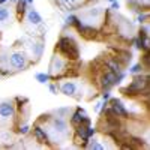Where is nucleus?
I'll return each instance as SVG.
<instances>
[{"label":"nucleus","mask_w":150,"mask_h":150,"mask_svg":"<svg viewBox=\"0 0 150 150\" xmlns=\"http://www.w3.org/2000/svg\"><path fill=\"white\" fill-rule=\"evenodd\" d=\"M17 117V105L14 101H0V123H9Z\"/></svg>","instance_id":"nucleus-7"},{"label":"nucleus","mask_w":150,"mask_h":150,"mask_svg":"<svg viewBox=\"0 0 150 150\" xmlns=\"http://www.w3.org/2000/svg\"><path fill=\"white\" fill-rule=\"evenodd\" d=\"M0 140H2L3 143H5V141H9V140H11V134H9V131L5 129V131L0 132Z\"/></svg>","instance_id":"nucleus-27"},{"label":"nucleus","mask_w":150,"mask_h":150,"mask_svg":"<svg viewBox=\"0 0 150 150\" xmlns=\"http://www.w3.org/2000/svg\"><path fill=\"white\" fill-rule=\"evenodd\" d=\"M108 2H110V3H111V2H116V0H108Z\"/></svg>","instance_id":"nucleus-34"},{"label":"nucleus","mask_w":150,"mask_h":150,"mask_svg":"<svg viewBox=\"0 0 150 150\" xmlns=\"http://www.w3.org/2000/svg\"><path fill=\"white\" fill-rule=\"evenodd\" d=\"M26 15H27V21L32 24V26H41L42 24V17H41V14L38 12L35 8H30V9H27V12H26Z\"/></svg>","instance_id":"nucleus-14"},{"label":"nucleus","mask_w":150,"mask_h":150,"mask_svg":"<svg viewBox=\"0 0 150 150\" xmlns=\"http://www.w3.org/2000/svg\"><path fill=\"white\" fill-rule=\"evenodd\" d=\"M149 18H150V14H149V11H140L138 12V15H137V23L140 24H146V23H149Z\"/></svg>","instance_id":"nucleus-18"},{"label":"nucleus","mask_w":150,"mask_h":150,"mask_svg":"<svg viewBox=\"0 0 150 150\" xmlns=\"http://www.w3.org/2000/svg\"><path fill=\"white\" fill-rule=\"evenodd\" d=\"M35 78H36L38 83H41V84H48L50 81H53L51 75H50L48 72H38V74L35 75Z\"/></svg>","instance_id":"nucleus-16"},{"label":"nucleus","mask_w":150,"mask_h":150,"mask_svg":"<svg viewBox=\"0 0 150 150\" xmlns=\"http://www.w3.org/2000/svg\"><path fill=\"white\" fill-rule=\"evenodd\" d=\"M144 66H143V63L140 62V63H135L134 66H131L129 68V74L131 75H137V74H141V72H144Z\"/></svg>","instance_id":"nucleus-20"},{"label":"nucleus","mask_w":150,"mask_h":150,"mask_svg":"<svg viewBox=\"0 0 150 150\" xmlns=\"http://www.w3.org/2000/svg\"><path fill=\"white\" fill-rule=\"evenodd\" d=\"M89 2H92V0H89Z\"/></svg>","instance_id":"nucleus-35"},{"label":"nucleus","mask_w":150,"mask_h":150,"mask_svg":"<svg viewBox=\"0 0 150 150\" xmlns=\"http://www.w3.org/2000/svg\"><path fill=\"white\" fill-rule=\"evenodd\" d=\"M9 2H11V3H17V2H18V0H9Z\"/></svg>","instance_id":"nucleus-33"},{"label":"nucleus","mask_w":150,"mask_h":150,"mask_svg":"<svg viewBox=\"0 0 150 150\" xmlns=\"http://www.w3.org/2000/svg\"><path fill=\"white\" fill-rule=\"evenodd\" d=\"M102 63H104V68H105L107 71L112 72V74H119V72L125 71L123 65L120 63V62H119V60H117L114 56H108V57H104V59H102ZM105 69H104V71H105Z\"/></svg>","instance_id":"nucleus-13"},{"label":"nucleus","mask_w":150,"mask_h":150,"mask_svg":"<svg viewBox=\"0 0 150 150\" xmlns=\"http://www.w3.org/2000/svg\"><path fill=\"white\" fill-rule=\"evenodd\" d=\"M26 2H27L29 5H32V3H33V0H26Z\"/></svg>","instance_id":"nucleus-32"},{"label":"nucleus","mask_w":150,"mask_h":150,"mask_svg":"<svg viewBox=\"0 0 150 150\" xmlns=\"http://www.w3.org/2000/svg\"><path fill=\"white\" fill-rule=\"evenodd\" d=\"M78 21V17L75 15V14H69V15H66L65 17V24L66 26H69V27H74V24Z\"/></svg>","instance_id":"nucleus-22"},{"label":"nucleus","mask_w":150,"mask_h":150,"mask_svg":"<svg viewBox=\"0 0 150 150\" xmlns=\"http://www.w3.org/2000/svg\"><path fill=\"white\" fill-rule=\"evenodd\" d=\"M74 29L77 30V33H80V36H83L84 39H96V38L101 35V30L90 26V24H86L84 21H81V18H78V21L74 24Z\"/></svg>","instance_id":"nucleus-8"},{"label":"nucleus","mask_w":150,"mask_h":150,"mask_svg":"<svg viewBox=\"0 0 150 150\" xmlns=\"http://www.w3.org/2000/svg\"><path fill=\"white\" fill-rule=\"evenodd\" d=\"M9 2V0H0V6H3L5 3H8Z\"/></svg>","instance_id":"nucleus-31"},{"label":"nucleus","mask_w":150,"mask_h":150,"mask_svg":"<svg viewBox=\"0 0 150 150\" xmlns=\"http://www.w3.org/2000/svg\"><path fill=\"white\" fill-rule=\"evenodd\" d=\"M72 65V62H69L68 59H65L62 54L54 53L50 62V75H51L53 81H59L60 78H66V75L69 72V68Z\"/></svg>","instance_id":"nucleus-4"},{"label":"nucleus","mask_w":150,"mask_h":150,"mask_svg":"<svg viewBox=\"0 0 150 150\" xmlns=\"http://www.w3.org/2000/svg\"><path fill=\"white\" fill-rule=\"evenodd\" d=\"M86 134H87V137H89V138H92V137H96V135H98V128L90 125V126L87 128V132H86Z\"/></svg>","instance_id":"nucleus-25"},{"label":"nucleus","mask_w":150,"mask_h":150,"mask_svg":"<svg viewBox=\"0 0 150 150\" xmlns=\"http://www.w3.org/2000/svg\"><path fill=\"white\" fill-rule=\"evenodd\" d=\"M149 81H150V75L149 74H137L132 77V81L120 89V92L128 96V98H141L149 96Z\"/></svg>","instance_id":"nucleus-2"},{"label":"nucleus","mask_w":150,"mask_h":150,"mask_svg":"<svg viewBox=\"0 0 150 150\" xmlns=\"http://www.w3.org/2000/svg\"><path fill=\"white\" fill-rule=\"evenodd\" d=\"M33 51H35V56L36 59H39L42 56V51H44V42H38V44H33Z\"/></svg>","instance_id":"nucleus-23"},{"label":"nucleus","mask_w":150,"mask_h":150,"mask_svg":"<svg viewBox=\"0 0 150 150\" xmlns=\"http://www.w3.org/2000/svg\"><path fill=\"white\" fill-rule=\"evenodd\" d=\"M8 65L11 66L12 72H20L27 69L29 66V56L21 51V50H15L8 56Z\"/></svg>","instance_id":"nucleus-5"},{"label":"nucleus","mask_w":150,"mask_h":150,"mask_svg":"<svg viewBox=\"0 0 150 150\" xmlns=\"http://www.w3.org/2000/svg\"><path fill=\"white\" fill-rule=\"evenodd\" d=\"M87 2H89V0H56V3L59 5V8L62 11H68V12L78 11Z\"/></svg>","instance_id":"nucleus-12"},{"label":"nucleus","mask_w":150,"mask_h":150,"mask_svg":"<svg viewBox=\"0 0 150 150\" xmlns=\"http://www.w3.org/2000/svg\"><path fill=\"white\" fill-rule=\"evenodd\" d=\"M29 9V3L26 0H18L15 3V11H17V17L18 18H23V15H26V12Z\"/></svg>","instance_id":"nucleus-15"},{"label":"nucleus","mask_w":150,"mask_h":150,"mask_svg":"<svg viewBox=\"0 0 150 150\" xmlns=\"http://www.w3.org/2000/svg\"><path fill=\"white\" fill-rule=\"evenodd\" d=\"M86 15H87V17H92V18H98V17L102 15V9H101V8L89 9V11H86Z\"/></svg>","instance_id":"nucleus-21"},{"label":"nucleus","mask_w":150,"mask_h":150,"mask_svg":"<svg viewBox=\"0 0 150 150\" xmlns=\"http://www.w3.org/2000/svg\"><path fill=\"white\" fill-rule=\"evenodd\" d=\"M101 105H102V101H98V102H96V104L93 105V108H95V111H96V112L99 111V108H101Z\"/></svg>","instance_id":"nucleus-30"},{"label":"nucleus","mask_w":150,"mask_h":150,"mask_svg":"<svg viewBox=\"0 0 150 150\" xmlns=\"http://www.w3.org/2000/svg\"><path fill=\"white\" fill-rule=\"evenodd\" d=\"M108 105H110V108H111L112 111H114V114H116L119 119L128 120V119L131 117L129 110L126 108V105H125L119 98H110V99H108Z\"/></svg>","instance_id":"nucleus-9"},{"label":"nucleus","mask_w":150,"mask_h":150,"mask_svg":"<svg viewBox=\"0 0 150 150\" xmlns=\"http://www.w3.org/2000/svg\"><path fill=\"white\" fill-rule=\"evenodd\" d=\"M47 125H45V129L48 132V137H50V143L51 146L54 144H59L63 140H66L68 137H71V125L66 122L65 117L62 116H50L47 114Z\"/></svg>","instance_id":"nucleus-1"},{"label":"nucleus","mask_w":150,"mask_h":150,"mask_svg":"<svg viewBox=\"0 0 150 150\" xmlns=\"http://www.w3.org/2000/svg\"><path fill=\"white\" fill-rule=\"evenodd\" d=\"M87 149H90V150H104L105 146L99 141L98 138H95V137H92V138L89 140V144H87Z\"/></svg>","instance_id":"nucleus-17"},{"label":"nucleus","mask_w":150,"mask_h":150,"mask_svg":"<svg viewBox=\"0 0 150 150\" xmlns=\"http://www.w3.org/2000/svg\"><path fill=\"white\" fill-rule=\"evenodd\" d=\"M108 9H111V11H119V9H120V3L117 2V0H116V2H111Z\"/></svg>","instance_id":"nucleus-29"},{"label":"nucleus","mask_w":150,"mask_h":150,"mask_svg":"<svg viewBox=\"0 0 150 150\" xmlns=\"http://www.w3.org/2000/svg\"><path fill=\"white\" fill-rule=\"evenodd\" d=\"M9 17H11V11H9V8H6V6H0V24L5 23V21H8Z\"/></svg>","instance_id":"nucleus-19"},{"label":"nucleus","mask_w":150,"mask_h":150,"mask_svg":"<svg viewBox=\"0 0 150 150\" xmlns=\"http://www.w3.org/2000/svg\"><path fill=\"white\" fill-rule=\"evenodd\" d=\"M48 89L53 95H57L59 93V87H57V83H48Z\"/></svg>","instance_id":"nucleus-28"},{"label":"nucleus","mask_w":150,"mask_h":150,"mask_svg":"<svg viewBox=\"0 0 150 150\" xmlns=\"http://www.w3.org/2000/svg\"><path fill=\"white\" fill-rule=\"evenodd\" d=\"M30 131H32V134H33V138H35V141H36V143L51 147V143H50L48 132H47V129H45L44 125H41V122H36V123L33 125V128H30Z\"/></svg>","instance_id":"nucleus-10"},{"label":"nucleus","mask_w":150,"mask_h":150,"mask_svg":"<svg viewBox=\"0 0 150 150\" xmlns=\"http://www.w3.org/2000/svg\"><path fill=\"white\" fill-rule=\"evenodd\" d=\"M81 123L92 125V119L87 116V112H86L84 108L77 107V108H75V111L69 116V125H71V128H75L77 125H81Z\"/></svg>","instance_id":"nucleus-11"},{"label":"nucleus","mask_w":150,"mask_h":150,"mask_svg":"<svg viewBox=\"0 0 150 150\" xmlns=\"http://www.w3.org/2000/svg\"><path fill=\"white\" fill-rule=\"evenodd\" d=\"M56 51L59 54H62L65 59H68L69 62H78L80 60V48H78V44L69 35H62L59 38L57 45H56Z\"/></svg>","instance_id":"nucleus-3"},{"label":"nucleus","mask_w":150,"mask_h":150,"mask_svg":"<svg viewBox=\"0 0 150 150\" xmlns=\"http://www.w3.org/2000/svg\"><path fill=\"white\" fill-rule=\"evenodd\" d=\"M20 135H27L30 134V126L26 123V122H23L21 125H18V131H17Z\"/></svg>","instance_id":"nucleus-24"},{"label":"nucleus","mask_w":150,"mask_h":150,"mask_svg":"<svg viewBox=\"0 0 150 150\" xmlns=\"http://www.w3.org/2000/svg\"><path fill=\"white\" fill-rule=\"evenodd\" d=\"M99 98H101V101H108V99L111 98V92L110 90H102L101 93H99Z\"/></svg>","instance_id":"nucleus-26"},{"label":"nucleus","mask_w":150,"mask_h":150,"mask_svg":"<svg viewBox=\"0 0 150 150\" xmlns=\"http://www.w3.org/2000/svg\"><path fill=\"white\" fill-rule=\"evenodd\" d=\"M60 83H57V87H59V92L60 93H63L65 96H69V98H75V99H80V96H78V93H81L80 92V84L78 83H75V81H72L69 77L66 78V80H63V78H60L59 80ZM83 95V93H81Z\"/></svg>","instance_id":"nucleus-6"}]
</instances>
